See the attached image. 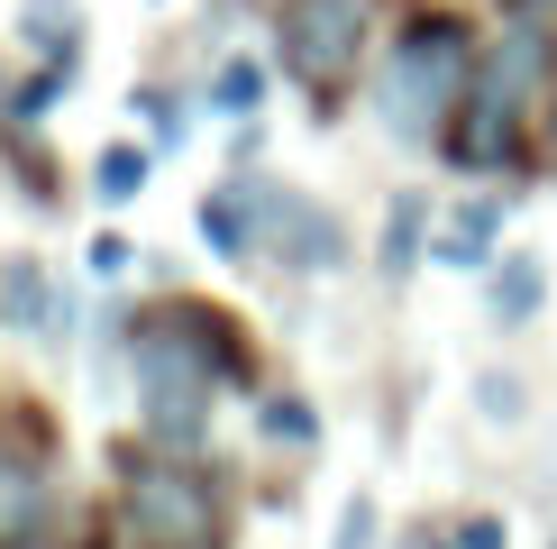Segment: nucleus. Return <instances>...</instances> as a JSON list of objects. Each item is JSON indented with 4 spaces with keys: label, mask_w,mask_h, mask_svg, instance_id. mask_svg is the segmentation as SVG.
Wrapping results in <instances>:
<instances>
[{
    "label": "nucleus",
    "mask_w": 557,
    "mask_h": 549,
    "mask_svg": "<svg viewBox=\"0 0 557 549\" xmlns=\"http://www.w3.org/2000/svg\"><path fill=\"white\" fill-rule=\"evenodd\" d=\"M46 513V467L18 440H0V540H28Z\"/></svg>",
    "instance_id": "nucleus-12"
},
{
    "label": "nucleus",
    "mask_w": 557,
    "mask_h": 549,
    "mask_svg": "<svg viewBox=\"0 0 557 549\" xmlns=\"http://www.w3.org/2000/svg\"><path fill=\"white\" fill-rule=\"evenodd\" d=\"M375 532H384L375 495H347V503H338V540H330V549H375Z\"/></svg>",
    "instance_id": "nucleus-21"
},
{
    "label": "nucleus",
    "mask_w": 557,
    "mask_h": 549,
    "mask_svg": "<svg viewBox=\"0 0 557 549\" xmlns=\"http://www.w3.org/2000/svg\"><path fill=\"white\" fill-rule=\"evenodd\" d=\"M0 549H64V540H46V532H28V540H0Z\"/></svg>",
    "instance_id": "nucleus-24"
},
{
    "label": "nucleus",
    "mask_w": 557,
    "mask_h": 549,
    "mask_svg": "<svg viewBox=\"0 0 557 549\" xmlns=\"http://www.w3.org/2000/svg\"><path fill=\"white\" fill-rule=\"evenodd\" d=\"M484 284H494V320L503 330H530V320L548 312V257L540 247H503V257L484 266Z\"/></svg>",
    "instance_id": "nucleus-9"
},
{
    "label": "nucleus",
    "mask_w": 557,
    "mask_h": 549,
    "mask_svg": "<svg viewBox=\"0 0 557 549\" xmlns=\"http://www.w3.org/2000/svg\"><path fill=\"white\" fill-rule=\"evenodd\" d=\"M503 19H557V0H503Z\"/></svg>",
    "instance_id": "nucleus-23"
},
{
    "label": "nucleus",
    "mask_w": 557,
    "mask_h": 549,
    "mask_svg": "<svg viewBox=\"0 0 557 549\" xmlns=\"http://www.w3.org/2000/svg\"><path fill=\"white\" fill-rule=\"evenodd\" d=\"M128 394L156 449H201L220 394H257V339L238 330V312L193 303V293L147 303L128 312Z\"/></svg>",
    "instance_id": "nucleus-1"
},
{
    "label": "nucleus",
    "mask_w": 557,
    "mask_h": 549,
    "mask_svg": "<svg viewBox=\"0 0 557 549\" xmlns=\"http://www.w3.org/2000/svg\"><path fill=\"white\" fill-rule=\"evenodd\" d=\"M421 257H430V193H393V211L375 229V274H384V284H403Z\"/></svg>",
    "instance_id": "nucleus-11"
},
{
    "label": "nucleus",
    "mask_w": 557,
    "mask_h": 549,
    "mask_svg": "<svg viewBox=\"0 0 557 549\" xmlns=\"http://www.w3.org/2000/svg\"><path fill=\"white\" fill-rule=\"evenodd\" d=\"M411 549H457V540H430V532H421V540H411Z\"/></svg>",
    "instance_id": "nucleus-25"
},
{
    "label": "nucleus",
    "mask_w": 557,
    "mask_h": 549,
    "mask_svg": "<svg viewBox=\"0 0 557 549\" xmlns=\"http://www.w3.org/2000/svg\"><path fill=\"white\" fill-rule=\"evenodd\" d=\"M448 540H457V549H512V522H503V513H467Z\"/></svg>",
    "instance_id": "nucleus-22"
},
{
    "label": "nucleus",
    "mask_w": 557,
    "mask_h": 549,
    "mask_svg": "<svg viewBox=\"0 0 557 549\" xmlns=\"http://www.w3.org/2000/svg\"><path fill=\"white\" fill-rule=\"evenodd\" d=\"M475 412H484L494 430H521V422H530V385L503 376V366H484V376H475Z\"/></svg>",
    "instance_id": "nucleus-18"
},
{
    "label": "nucleus",
    "mask_w": 557,
    "mask_h": 549,
    "mask_svg": "<svg viewBox=\"0 0 557 549\" xmlns=\"http://www.w3.org/2000/svg\"><path fill=\"white\" fill-rule=\"evenodd\" d=\"M211 110H220V120H257V110H265V64H257V56H220Z\"/></svg>",
    "instance_id": "nucleus-15"
},
{
    "label": "nucleus",
    "mask_w": 557,
    "mask_h": 549,
    "mask_svg": "<svg viewBox=\"0 0 557 549\" xmlns=\"http://www.w3.org/2000/svg\"><path fill=\"white\" fill-rule=\"evenodd\" d=\"M120 532L128 549H228V503L193 449H120Z\"/></svg>",
    "instance_id": "nucleus-4"
},
{
    "label": "nucleus",
    "mask_w": 557,
    "mask_h": 549,
    "mask_svg": "<svg viewBox=\"0 0 557 549\" xmlns=\"http://www.w3.org/2000/svg\"><path fill=\"white\" fill-rule=\"evenodd\" d=\"M10 28L37 64H83V0H18Z\"/></svg>",
    "instance_id": "nucleus-10"
},
{
    "label": "nucleus",
    "mask_w": 557,
    "mask_h": 549,
    "mask_svg": "<svg viewBox=\"0 0 557 549\" xmlns=\"http://www.w3.org/2000/svg\"><path fill=\"white\" fill-rule=\"evenodd\" d=\"M64 83H74V64H28V83H10V101H0V110H18V120H46V110L64 101Z\"/></svg>",
    "instance_id": "nucleus-19"
},
{
    "label": "nucleus",
    "mask_w": 557,
    "mask_h": 549,
    "mask_svg": "<svg viewBox=\"0 0 557 549\" xmlns=\"http://www.w3.org/2000/svg\"><path fill=\"white\" fill-rule=\"evenodd\" d=\"M147 166H156V147H137V137H120V147L91 156V193H101V211H120V202L147 193Z\"/></svg>",
    "instance_id": "nucleus-14"
},
{
    "label": "nucleus",
    "mask_w": 557,
    "mask_h": 549,
    "mask_svg": "<svg viewBox=\"0 0 557 549\" xmlns=\"http://www.w3.org/2000/svg\"><path fill=\"white\" fill-rule=\"evenodd\" d=\"M557 83V19H503L475 56L467 101L438 129V156L457 174H530L540 166V101Z\"/></svg>",
    "instance_id": "nucleus-2"
},
{
    "label": "nucleus",
    "mask_w": 557,
    "mask_h": 549,
    "mask_svg": "<svg viewBox=\"0 0 557 549\" xmlns=\"http://www.w3.org/2000/svg\"><path fill=\"white\" fill-rule=\"evenodd\" d=\"M475 56H484V37L457 10H411L403 28H393L384 64H375V120L403 137V147H438L448 110L467 101V83H475Z\"/></svg>",
    "instance_id": "nucleus-3"
},
{
    "label": "nucleus",
    "mask_w": 557,
    "mask_h": 549,
    "mask_svg": "<svg viewBox=\"0 0 557 549\" xmlns=\"http://www.w3.org/2000/svg\"><path fill=\"white\" fill-rule=\"evenodd\" d=\"M64 293L37 257H0V330H28V339H64Z\"/></svg>",
    "instance_id": "nucleus-8"
},
{
    "label": "nucleus",
    "mask_w": 557,
    "mask_h": 549,
    "mask_svg": "<svg viewBox=\"0 0 557 549\" xmlns=\"http://www.w3.org/2000/svg\"><path fill=\"white\" fill-rule=\"evenodd\" d=\"M83 266H91V274H101V284H110V274H128V266H137V239H128V229H91Z\"/></svg>",
    "instance_id": "nucleus-20"
},
{
    "label": "nucleus",
    "mask_w": 557,
    "mask_h": 549,
    "mask_svg": "<svg viewBox=\"0 0 557 549\" xmlns=\"http://www.w3.org/2000/svg\"><path fill=\"white\" fill-rule=\"evenodd\" d=\"M201 247H211V257L220 266H247V257H257V220H247V193H238V174H228L220 183V193H201Z\"/></svg>",
    "instance_id": "nucleus-13"
},
{
    "label": "nucleus",
    "mask_w": 557,
    "mask_h": 549,
    "mask_svg": "<svg viewBox=\"0 0 557 549\" xmlns=\"http://www.w3.org/2000/svg\"><path fill=\"white\" fill-rule=\"evenodd\" d=\"M503 220H512V202H503V193H467L448 220H430V266L484 274V266L503 257Z\"/></svg>",
    "instance_id": "nucleus-7"
},
{
    "label": "nucleus",
    "mask_w": 557,
    "mask_h": 549,
    "mask_svg": "<svg viewBox=\"0 0 557 549\" xmlns=\"http://www.w3.org/2000/svg\"><path fill=\"white\" fill-rule=\"evenodd\" d=\"M366 56H375V0H284L274 10V64L311 91V120H338Z\"/></svg>",
    "instance_id": "nucleus-5"
},
{
    "label": "nucleus",
    "mask_w": 557,
    "mask_h": 549,
    "mask_svg": "<svg viewBox=\"0 0 557 549\" xmlns=\"http://www.w3.org/2000/svg\"><path fill=\"white\" fill-rule=\"evenodd\" d=\"M247 193V220H257V257H274L284 274H338L347 266V220L330 202L293 193V183H265V174H238Z\"/></svg>",
    "instance_id": "nucleus-6"
},
{
    "label": "nucleus",
    "mask_w": 557,
    "mask_h": 549,
    "mask_svg": "<svg viewBox=\"0 0 557 549\" xmlns=\"http://www.w3.org/2000/svg\"><path fill=\"white\" fill-rule=\"evenodd\" d=\"M128 101H137V120H147V147H183V137H193V101H183V91L137 83Z\"/></svg>",
    "instance_id": "nucleus-17"
},
{
    "label": "nucleus",
    "mask_w": 557,
    "mask_h": 549,
    "mask_svg": "<svg viewBox=\"0 0 557 549\" xmlns=\"http://www.w3.org/2000/svg\"><path fill=\"white\" fill-rule=\"evenodd\" d=\"M257 440L274 449H320V412L301 394H257Z\"/></svg>",
    "instance_id": "nucleus-16"
}]
</instances>
